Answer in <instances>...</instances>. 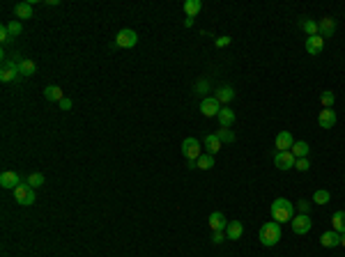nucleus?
Segmentation results:
<instances>
[{
	"label": "nucleus",
	"mask_w": 345,
	"mask_h": 257,
	"mask_svg": "<svg viewBox=\"0 0 345 257\" xmlns=\"http://www.w3.org/2000/svg\"><path fill=\"white\" fill-rule=\"evenodd\" d=\"M272 218L276 223H290L295 218V204L285 197H276L272 202Z\"/></svg>",
	"instance_id": "obj_1"
},
{
	"label": "nucleus",
	"mask_w": 345,
	"mask_h": 257,
	"mask_svg": "<svg viewBox=\"0 0 345 257\" xmlns=\"http://www.w3.org/2000/svg\"><path fill=\"white\" fill-rule=\"evenodd\" d=\"M258 239H260V243L267 246V248L276 246V243L281 241V223H276V221L265 223V225L260 227V232H258Z\"/></svg>",
	"instance_id": "obj_2"
},
{
	"label": "nucleus",
	"mask_w": 345,
	"mask_h": 257,
	"mask_svg": "<svg viewBox=\"0 0 345 257\" xmlns=\"http://www.w3.org/2000/svg\"><path fill=\"white\" fill-rule=\"evenodd\" d=\"M14 197H16L18 204L28 207V204L35 202V188L30 186V184H18V186L14 188Z\"/></svg>",
	"instance_id": "obj_3"
},
{
	"label": "nucleus",
	"mask_w": 345,
	"mask_h": 257,
	"mask_svg": "<svg viewBox=\"0 0 345 257\" xmlns=\"http://www.w3.org/2000/svg\"><path fill=\"white\" fill-rule=\"evenodd\" d=\"M290 225H292V232H295V234H309L311 227H313L309 213H299V216H295V218L290 221Z\"/></svg>",
	"instance_id": "obj_4"
},
{
	"label": "nucleus",
	"mask_w": 345,
	"mask_h": 257,
	"mask_svg": "<svg viewBox=\"0 0 345 257\" xmlns=\"http://www.w3.org/2000/svg\"><path fill=\"white\" fill-rule=\"evenodd\" d=\"M136 42H138V35H136L133 30H129V28L120 30V32H117V37H115V44L120 46V48H133V46H136Z\"/></svg>",
	"instance_id": "obj_5"
},
{
	"label": "nucleus",
	"mask_w": 345,
	"mask_h": 257,
	"mask_svg": "<svg viewBox=\"0 0 345 257\" xmlns=\"http://www.w3.org/2000/svg\"><path fill=\"white\" fill-rule=\"evenodd\" d=\"M182 154H184L186 161H198V156H200V142L196 140V138H186L182 142Z\"/></svg>",
	"instance_id": "obj_6"
},
{
	"label": "nucleus",
	"mask_w": 345,
	"mask_h": 257,
	"mask_svg": "<svg viewBox=\"0 0 345 257\" xmlns=\"http://www.w3.org/2000/svg\"><path fill=\"white\" fill-rule=\"evenodd\" d=\"M221 108L223 106L216 101V97H205L203 101H200V113H203L205 117H216Z\"/></svg>",
	"instance_id": "obj_7"
},
{
	"label": "nucleus",
	"mask_w": 345,
	"mask_h": 257,
	"mask_svg": "<svg viewBox=\"0 0 345 257\" xmlns=\"http://www.w3.org/2000/svg\"><path fill=\"white\" fill-rule=\"evenodd\" d=\"M295 163H297V159H295L292 151H276L274 166L279 170H290V168H295Z\"/></svg>",
	"instance_id": "obj_8"
},
{
	"label": "nucleus",
	"mask_w": 345,
	"mask_h": 257,
	"mask_svg": "<svg viewBox=\"0 0 345 257\" xmlns=\"http://www.w3.org/2000/svg\"><path fill=\"white\" fill-rule=\"evenodd\" d=\"M274 145H276V150H279V151H290L292 145H295V138H292L290 131H281L279 136H276Z\"/></svg>",
	"instance_id": "obj_9"
},
{
	"label": "nucleus",
	"mask_w": 345,
	"mask_h": 257,
	"mask_svg": "<svg viewBox=\"0 0 345 257\" xmlns=\"http://www.w3.org/2000/svg\"><path fill=\"white\" fill-rule=\"evenodd\" d=\"M16 76H18V64H14L12 60H5L2 62V71H0V80L9 83V80H14Z\"/></svg>",
	"instance_id": "obj_10"
},
{
	"label": "nucleus",
	"mask_w": 345,
	"mask_h": 257,
	"mask_svg": "<svg viewBox=\"0 0 345 257\" xmlns=\"http://www.w3.org/2000/svg\"><path fill=\"white\" fill-rule=\"evenodd\" d=\"M219 124H221V129H230V126L235 124V110L228 106H223L221 110H219Z\"/></svg>",
	"instance_id": "obj_11"
},
{
	"label": "nucleus",
	"mask_w": 345,
	"mask_h": 257,
	"mask_svg": "<svg viewBox=\"0 0 345 257\" xmlns=\"http://www.w3.org/2000/svg\"><path fill=\"white\" fill-rule=\"evenodd\" d=\"M242 234H244V225L239 221H230L228 227H226V239L237 241V239H242Z\"/></svg>",
	"instance_id": "obj_12"
},
{
	"label": "nucleus",
	"mask_w": 345,
	"mask_h": 257,
	"mask_svg": "<svg viewBox=\"0 0 345 257\" xmlns=\"http://www.w3.org/2000/svg\"><path fill=\"white\" fill-rule=\"evenodd\" d=\"M322 46H325V37H320V35L306 37V51H309V55H318L322 51Z\"/></svg>",
	"instance_id": "obj_13"
},
{
	"label": "nucleus",
	"mask_w": 345,
	"mask_h": 257,
	"mask_svg": "<svg viewBox=\"0 0 345 257\" xmlns=\"http://www.w3.org/2000/svg\"><path fill=\"white\" fill-rule=\"evenodd\" d=\"M210 227H212V232H223L226 227H228V221H226V216H223L221 212L210 213Z\"/></svg>",
	"instance_id": "obj_14"
},
{
	"label": "nucleus",
	"mask_w": 345,
	"mask_h": 257,
	"mask_svg": "<svg viewBox=\"0 0 345 257\" xmlns=\"http://www.w3.org/2000/svg\"><path fill=\"white\" fill-rule=\"evenodd\" d=\"M18 184H21V179H18L16 172L7 170V172H2V175H0V186L2 188H12V191H14Z\"/></svg>",
	"instance_id": "obj_15"
},
{
	"label": "nucleus",
	"mask_w": 345,
	"mask_h": 257,
	"mask_svg": "<svg viewBox=\"0 0 345 257\" xmlns=\"http://www.w3.org/2000/svg\"><path fill=\"white\" fill-rule=\"evenodd\" d=\"M320 243H322L325 248H336V246H341V234L334 230H329L320 237Z\"/></svg>",
	"instance_id": "obj_16"
},
{
	"label": "nucleus",
	"mask_w": 345,
	"mask_h": 257,
	"mask_svg": "<svg viewBox=\"0 0 345 257\" xmlns=\"http://www.w3.org/2000/svg\"><path fill=\"white\" fill-rule=\"evenodd\" d=\"M318 124L322 126V129H331V126L336 124V113H334L331 108H325L318 117Z\"/></svg>",
	"instance_id": "obj_17"
},
{
	"label": "nucleus",
	"mask_w": 345,
	"mask_h": 257,
	"mask_svg": "<svg viewBox=\"0 0 345 257\" xmlns=\"http://www.w3.org/2000/svg\"><path fill=\"white\" fill-rule=\"evenodd\" d=\"M334 30H336V21H334V18H322V21H320L318 23V35L320 37H331L334 35Z\"/></svg>",
	"instance_id": "obj_18"
},
{
	"label": "nucleus",
	"mask_w": 345,
	"mask_h": 257,
	"mask_svg": "<svg viewBox=\"0 0 345 257\" xmlns=\"http://www.w3.org/2000/svg\"><path fill=\"white\" fill-rule=\"evenodd\" d=\"M214 97H216L219 104H230V101L235 99V90L230 88V85H223V88L216 90V94H214Z\"/></svg>",
	"instance_id": "obj_19"
},
{
	"label": "nucleus",
	"mask_w": 345,
	"mask_h": 257,
	"mask_svg": "<svg viewBox=\"0 0 345 257\" xmlns=\"http://www.w3.org/2000/svg\"><path fill=\"white\" fill-rule=\"evenodd\" d=\"M309 142H304V140H295V145H292V154H295V159H306L309 156Z\"/></svg>",
	"instance_id": "obj_20"
},
{
	"label": "nucleus",
	"mask_w": 345,
	"mask_h": 257,
	"mask_svg": "<svg viewBox=\"0 0 345 257\" xmlns=\"http://www.w3.org/2000/svg\"><path fill=\"white\" fill-rule=\"evenodd\" d=\"M205 147H207V154H216V151L221 150V140L216 138V133H210V136H205Z\"/></svg>",
	"instance_id": "obj_21"
},
{
	"label": "nucleus",
	"mask_w": 345,
	"mask_h": 257,
	"mask_svg": "<svg viewBox=\"0 0 345 257\" xmlns=\"http://www.w3.org/2000/svg\"><path fill=\"white\" fill-rule=\"evenodd\" d=\"M331 230L338 234H345V212H336L331 216Z\"/></svg>",
	"instance_id": "obj_22"
},
{
	"label": "nucleus",
	"mask_w": 345,
	"mask_h": 257,
	"mask_svg": "<svg viewBox=\"0 0 345 257\" xmlns=\"http://www.w3.org/2000/svg\"><path fill=\"white\" fill-rule=\"evenodd\" d=\"M200 9H203V2L200 0H186L184 2V12H186V16L189 18H194L200 14Z\"/></svg>",
	"instance_id": "obj_23"
},
{
	"label": "nucleus",
	"mask_w": 345,
	"mask_h": 257,
	"mask_svg": "<svg viewBox=\"0 0 345 257\" xmlns=\"http://www.w3.org/2000/svg\"><path fill=\"white\" fill-rule=\"evenodd\" d=\"M14 14L18 18H33V2H18L14 7Z\"/></svg>",
	"instance_id": "obj_24"
},
{
	"label": "nucleus",
	"mask_w": 345,
	"mask_h": 257,
	"mask_svg": "<svg viewBox=\"0 0 345 257\" xmlns=\"http://www.w3.org/2000/svg\"><path fill=\"white\" fill-rule=\"evenodd\" d=\"M44 97L49 99V101H58V104H60L62 99H65V94H62V90L58 88V85H49V88L44 90Z\"/></svg>",
	"instance_id": "obj_25"
},
{
	"label": "nucleus",
	"mask_w": 345,
	"mask_h": 257,
	"mask_svg": "<svg viewBox=\"0 0 345 257\" xmlns=\"http://www.w3.org/2000/svg\"><path fill=\"white\" fill-rule=\"evenodd\" d=\"M35 71H37V64L33 62V60H21V62H18V74H21V76H33Z\"/></svg>",
	"instance_id": "obj_26"
},
{
	"label": "nucleus",
	"mask_w": 345,
	"mask_h": 257,
	"mask_svg": "<svg viewBox=\"0 0 345 257\" xmlns=\"http://www.w3.org/2000/svg\"><path fill=\"white\" fill-rule=\"evenodd\" d=\"M214 166V156L212 154H200L198 156V161H196V168H200V170H210Z\"/></svg>",
	"instance_id": "obj_27"
},
{
	"label": "nucleus",
	"mask_w": 345,
	"mask_h": 257,
	"mask_svg": "<svg viewBox=\"0 0 345 257\" xmlns=\"http://www.w3.org/2000/svg\"><path fill=\"white\" fill-rule=\"evenodd\" d=\"M301 28H304V32H306L309 37L318 35V23H315V21H311V18H304V21H301Z\"/></svg>",
	"instance_id": "obj_28"
},
{
	"label": "nucleus",
	"mask_w": 345,
	"mask_h": 257,
	"mask_svg": "<svg viewBox=\"0 0 345 257\" xmlns=\"http://www.w3.org/2000/svg\"><path fill=\"white\" fill-rule=\"evenodd\" d=\"M329 197H331V195H329V191L320 188V191H315V193H313V202H315V204H327Z\"/></svg>",
	"instance_id": "obj_29"
},
{
	"label": "nucleus",
	"mask_w": 345,
	"mask_h": 257,
	"mask_svg": "<svg viewBox=\"0 0 345 257\" xmlns=\"http://www.w3.org/2000/svg\"><path fill=\"white\" fill-rule=\"evenodd\" d=\"M216 138L221 140V145L223 142H235V133L230 131V129H219V131H216Z\"/></svg>",
	"instance_id": "obj_30"
},
{
	"label": "nucleus",
	"mask_w": 345,
	"mask_h": 257,
	"mask_svg": "<svg viewBox=\"0 0 345 257\" xmlns=\"http://www.w3.org/2000/svg\"><path fill=\"white\" fill-rule=\"evenodd\" d=\"M28 184H30L33 188L44 186V175H42V172H33V175L28 177Z\"/></svg>",
	"instance_id": "obj_31"
},
{
	"label": "nucleus",
	"mask_w": 345,
	"mask_h": 257,
	"mask_svg": "<svg viewBox=\"0 0 345 257\" xmlns=\"http://www.w3.org/2000/svg\"><path fill=\"white\" fill-rule=\"evenodd\" d=\"M320 101H322V106L325 108H331L334 106V101H336V97H334V92H322V94H320Z\"/></svg>",
	"instance_id": "obj_32"
},
{
	"label": "nucleus",
	"mask_w": 345,
	"mask_h": 257,
	"mask_svg": "<svg viewBox=\"0 0 345 257\" xmlns=\"http://www.w3.org/2000/svg\"><path fill=\"white\" fill-rule=\"evenodd\" d=\"M7 30H9V35H12V37H16V35H21V32H23V26H21L18 21H9Z\"/></svg>",
	"instance_id": "obj_33"
},
{
	"label": "nucleus",
	"mask_w": 345,
	"mask_h": 257,
	"mask_svg": "<svg viewBox=\"0 0 345 257\" xmlns=\"http://www.w3.org/2000/svg\"><path fill=\"white\" fill-rule=\"evenodd\" d=\"M297 209H299V213H309L311 216V202L309 200H299V202H297Z\"/></svg>",
	"instance_id": "obj_34"
},
{
	"label": "nucleus",
	"mask_w": 345,
	"mask_h": 257,
	"mask_svg": "<svg viewBox=\"0 0 345 257\" xmlns=\"http://www.w3.org/2000/svg\"><path fill=\"white\" fill-rule=\"evenodd\" d=\"M295 168L299 170V172H306V170L311 168V163H309V159H297V163H295Z\"/></svg>",
	"instance_id": "obj_35"
},
{
	"label": "nucleus",
	"mask_w": 345,
	"mask_h": 257,
	"mask_svg": "<svg viewBox=\"0 0 345 257\" xmlns=\"http://www.w3.org/2000/svg\"><path fill=\"white\" fill-rule=\"evenodd\" d=\"M214 44H216V48H226V46L230 44V37H219Z\"/></svg>",
	"instance_id": "obj_36"
},
{
	"label": "nucleus",
	"mask_w": 345,
	"mask_h": 257,
	"mask_svg": "<svg viewBox=\"0 0 345 257\" xmlns=\"http://www.w3.org/2000/svg\"><path fill=\"white\" fill-rule=\"evenodd\" d=\"M212 241L214 243H221V241H226V234L223 232H212Z\"/></svg>",
	"instance_id": "obj_37"
},
{
	"label": "nucleus",
	"mask_w": 345,
	"mask_h": 257,
	"mask_svg": "<svg viewBox=\"0 0 345 257\" xmlns=\"http://www.w3.org/2000/svg\"><path fill=\"white\" fill-rule=\"evenodd\" d=\"M205 90H207V80H198V83H196V92H198V94H203Z\"/></svg>",
	"instance_id": "obj_38"
},
{
	"label": "nucleus",
	"mask_w": 345,
	"mask_h": 257,
	"mask_svg": "<svg viewBox=\"0 0 345 257\" xmlns=\"http://www.w3.org/2000/svg\"><path fill=\"white\" fill-rule=\"evenodd\" d=\"M9 37H12V35H9V30H7V26H2V28H0V42H7Z\"/></svg>",
	"instance_id": "obj_39"
},
{
	"label": "nucleus",
	"mask_w": 345,
	"mask_h": 257,
	"mask_svg": "<svg viewBox=\"0 0 345 257\" xmlns=\"http://www.w3.org/2000/svg\"><path fill=\"white\" fill-rule=\"evenodd\" d=\"M71 106H74V104H71V99H67V97L60 101V108H62V110H71Z\"/></svg>",
	"instance_id": "obj_40"
},
{
	"label": "nucleus",
	"mask_w": 345,
	"mask_h": 257,
	"mask_svg": "<svg viewBox=\"0 0 345 257\" xmlns=\"http://www.w3.org/2000/svg\"><path fill=\"white\" fill-rule=\"evenodd\" d=\"M49 7H55V5H60V0H44Z\"/></svg>",
	"instance_id": "obj_41"
},
{
	"label": "nucleus",
	"mask_w": 345,
	"mask_h": 257,
	"mask_svg": "<svg viewBox=\"0 0 345 257\" xmlns=\"http://www.w3.org/2000/svg\"><path fill=\"white\" fill-rule=\"evenodd\" d=\"M341 246H345V234H341Z\"/></svg>",
	"instance_id": "obj_42"
}]
</instances>
